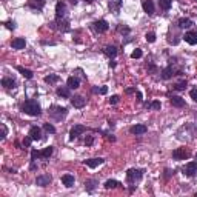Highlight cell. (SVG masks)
I'll list each match as a JSON object with an SVG mask.
<instances>
[{"label": "cell", "instance_id": "7bdbcfd3", "mask_svg": "<svg viewBox=\"0 0 197 197\" xmlns=\"http://www.w3.org/2000/svg\"><path fill=\"white\" fill-rule=\"evenodd\" d=\"M117 102H119V96H112V97L109 99V103H111V105H116Z\"/></svg>", "mask_w": 197, "mask_h": 197}, {"label": "cell", "instance_id": "cb8c5ba5", "mask_svg": "<svg viewBox=\"0 0 197 197\" xmlns=\"http://www.w3.org/2000/svg\"><path fill=\"white\" fill-rule=\"evenodd\" d=\"M17 71L25 77V79H33V71H29V70H26V68H23V66H17Z\"/></svg>", "mask_w": 197, "mask_h": 197}, {"label": "cell", "instance_id": "681fc988", "mask_svg": "<svg viewBox=\"0 0 197 197\" xmlns=\"http://www.w3.org/2000/svg\"><path fill=\"white\" fill-rule=\"evenodd\" d=\"M85 2H88V3H91V2H94V0H85Z\"/></svg>", "mask_w": 197, "mask_h": 197}, {"label": "cell", "instance_id": "f1b7e54d", "mask_svg": "<svg viewBox=\"0 0 197 197\" xmlns=\"http://www.w3.org/2000/svg\"><path fill=\"white\" fill-rule=\"evenodd\" d=\"M171 5H173V0H159V6L165 11H168L171 8Z\"/></svg>", "mask_w": 197, "mask_h": 197}, {"label": "cell", "instance_id": "5b68a950", "mask_svg": "<svg viewBox=\"0 0 197 197\" xmlns=\"http://www.w3.org/2000/svg\"><path fill=\"white\" fill-rule=\"evenodd\" d=\"M85 126L83 125H75L71 128V131H70V140H74V139H77L80 134H83L85 132Z\"/></svg>", "mask_w": 197, "mask_h": 197}, {"label": "cell", "instance_id": "8992f818", "mask_svg": "<svg viewBox=\"0 0 197 197\" xmlns=\"http://www.w3.org/2000/svg\"><path fill=\"white\" fill-rule=\"evenodd\" d=\"M65 14H66V5H65V2H59V3L55 5V18H57V20H59V18H63Z\"/></svg>", "mask_w": 197, "mask_h": 197}, {"label": "cell", "instance_id": "83f0119b", "mask_svg": "<svg viewBox=\"0 0 197 197\" xmlns=\"http://www.w3.org/2000/svg\"><path fill=\"white\" fill-rule=\"evenodd\" d=\"M171 77H173V68H171V66H166V68L162 71V79L168 80V79H171Z\"/></svg>", "mask_w": 197, "mask_h": 197}, {"label": "cell", "instance_id": "e575fe53", "mask_svg": "<svg viewBox=\"0 0 197 197\" xmlns=\"http://www.w3.org/2000/svg\"><path fill=\"white\" fill-rule=\"evenodd\" d=\"M146 108H153V109H160V102H151V103H146Z\"/></svg>", "mask_w": 197, "mask_h": 197}, {"label": "cell", "instance_id": "ffe728a7", "mask_svg": "<svg viewBox=\"0 0 197 197\" xmlns=\"http://www.w3.org/2000/svg\"><path fill=\"white\" fill-rule=\"evenodd\" d=\"M66 83H68V86H70L71 90H77V88L80 86V80H79L77 77H74V75H71V77L68 79Z\"/></svg>", "mask_w": 197, "mask_h": 197}, {"label": "cell", "instance_id": "b9f144b4", "mask_svg": "<svg viewBox=\"0 0 197 197\" xmlns=\"http://www.w3.org/2000/svg\"><path fill=\"white\" fill-rule=\"evenodd\" d=\"M92 143H94V137H92V136H88V137L85 139V145H88V146H91Z\"/></svg>", "mask_w": 197, "mask_h": 197}, {"label": "cell", "instance_id": "7a4b0ae2", "mask_svg": "<svg viewBox=\"0 0 197 197\" xmlns=\"http://www.w3.org/2000/svg\"><path fill=\"white\" fill-rule=\"evenodd\" d=\"M142 176H143V169H136V168H132V169H128V173H126V179H128L129 183H134V182L140 180Z\"/></svg>", "mask_w": 197, "mask_h": 197}, {"label": "cell", "instance_id": "52a82bcc", "mask_svg": "<svg viewBox=\"0 0 197 197\" xmlns=\"http://www.w3.org/2000/svg\"><path fill=\"white\" fill-rule=\"evenodd\" d=\"M183 171H185L186 176L193 177V176L197 173V162H189V163H186L185 168H183Z\"/></svg>", "mask_w": 197, "mask_h": 197}, {"label": "cell", "instance_id": "484cf974", "mask_svg": "<svg viewBox=\"0 0 197 197\" xmlns=\"http://www.w3.org/2000/svg\"><path fill=\"white\" fill-rule=\"evenodd\" d=\"M45 5V0H29V6L34 9H42Z\"/></svg>", "mask_w": 197, "mask_h": 197}, {"label": "cell", "instance_id": "30bf717a", "mask_svg": "<svg viewBox=\"0 0 197 197\" xmlns=\"http://www.w3.org/2000/svg\"><path fill=\"white\" fill-rule=\"evenodd\" d=\"M71 103L74 108H83L86 103V99H83L82 96H74L71 99Z\"/></svg>", "mask_w": 197, "mask_h": 197}, {"label": "cell", "instance_id": "1f68e13d", "mask_svg": "<svg viewBox=\"0 0 197 197\" xmlns=\"http://www.w3.org/2000/svg\"><path fill=\"white\" fill-rule=\"evenodd\" d=\"M51 154H53V148H51V146H48V148H45L43 151H40V157H43V159H49Z\"/></svg>", "mask_w": 197, "mask_h": 197}, {"label": "cell", "instance_id": "ac0fdd59", "mask_svg": "<svg viewBox=\"0 0 197 197\" xmlns=\"http://www.w3.org/2000/svg\"><path fill=\"white\" fill-rule=\"evenodd\" d=\"M74 182H75V179H74V176H71V174H65V176H62V183H63L66 188L72 186Z\"/></svg>", "mask_w": 197, "mask_h": 197}, {"label": "cell", "instance_id": "4316f807", "mask_svg": "<svg viewBox=\"0 0 197 197\" xmlns=\"http://www.w3.org/2000/svg\"><path fill=\"white\" fill-rule=\"evenodd\" d=\"M120 186V182H117V180H106L105 182V188L106 189H114V188H119Z\"/></svg>", "mask_w": 197, "mask_h": 197}, {"label": "cell", "instance_id": "d590c367", "mask_svg": "<svg viewBox=\"0 0 197 197\" xmlns=\"http://www.w3.org/2000/svg\"><path fill=\"white\" fill-rule=\"evenodd\" d=\"M145 39H146L149 43H153V42H156V34H154V33H146Z\"/></svg>", "mask_w": 197, "mask_h": 197}, {"label": "cell", "instance_id": "74e56055", "mask_svg": "<svg viewBox=\"0 0 197 197\" xmlns=\"http://www.w3.org/2000/svg\"><path fill=\"white\" fill-rule=\"evenodd\" d=\"M131 57L132 59H140L142 57V49H134L132 54H131Z\"/></svg>", "mask_w": 197, "mask_h": 197}, {"label": "cell", "instance_id": "4fadbf2b", "mask_svg": "<svg viewBox=\"0 0 197 197\" xmlns=\"http://www.w3.org/2000/svg\"><path fill=\"white\" fill-rule=\"evenodd\" d=\"M131 134H136V136H142V134H145L146 131H148V128L145 125H134L131 126Z\"/></svg>", "mask_w": 197, "mask_h": 197}, {"label": "cell", "instance_id": "5bb4252c", "mask_svg": "<svg viewBox=\"0 0 197 197\" xmlns=\"http://www.w3.org/2000/svg\"><path fill=\"white\" fill-rule=\"evenodd\" d=\"M169 102H171V105L176 108H183L185 106V100L179 97V96H171V99H169Z\"/></svg>", "mask_w": 197, "mask_h": 197}, {"label": "cell", "instance_id": "d4e9b609", "mask_svg": "<svg viewBox=\"0 0 197 197\" xmlns=\"http://www.w3.org/2000/svg\"><path fill=\"white\" fill-rule=\"evenodd\" d=\"M70 86H62V88H59L57 90V94L60 96V97H65V99H70Z\"/></svg>", "mask_w": 197, "mask_h": 197}, {"label": "cell", "instance_id": "e0dca14e", "mask_svg": "<svg viewBox=\"0 0 197 197\" xmlns=\"http://www.w3.org/2000/svg\"><path fill=\"white\" fill-rule=\"evenodd\" d=\"M103 159H100V157H97V159H88V160H85V165L86 166H90V168H97L99 165H102L103 163Z\"/></svg>", "mask_w": 197, "mask_h": 197}, {"label": "cell", "instance_id": "2e32d148", "mask_svg": "<svg viewBox=\"0 0 197 197\" xmlns=\"http://www.w3.org/2000/svg\"><path fill=\"white\" fill-rule=\"evenodd\" d=\"M120 5H122V0H111L109 2V11L114 13V14H119Z\"/></svg>", "mask_w": 197, "mask_h": 197}, {"label": "cell", "instance_id": "8fae6325", "mask_svg": "<svg viewBox=\"0 0 197 197\" xmlns=\"http://www.w3.org/2000/svg\"><path fill=\"white\" fill-rule=\"evenodd\" d=\"M142 6H143L145 13H146L148 16H153V14H154V3H153V0H143Z\"/></svg>", "mask_w": 197, "mask_h": 197}, {"label": "cell", "instance_id": "f6af8a7d", "mask_svg": "<svg viewBox=\"0 0 197 197\" xmlns=\"http://www.w3.org/2000/svg\"><path fill=\"white\" fill-rule=\"evenodd\" d=\"M6 134H8V129H6V126L2 125V139H5V137H6Z\"/></svg>", "mask_w": 197, "mask_h": 197}, {"label": "cell", "instance_id": "bcb514c9", "mask_svg": "<svg viewBox=\"0 0 197 197\" xmlns=\"http://www.w3.org/2000/svg\"><path fill=\"white\" fill-rule=\"evenodd\" d=\"M5 25H6V28H9V29H14V28H16V23H14V22H6Z\"/></svg>", "mask_w": 197, "mask_h": 197}, {"label": "cell", "instance_id": "277c9868", "mask_svg": "<svg viewBox=\"0 0 197 197\" xmlns=\"http://www.w3.org/2000/svg\"><path fill=\"white\" fill-rule=\"evenodd\" d=\"M173 157H174L176 160H185V159L189 157V153H188L185 148H177V149L173 151Z\"/></svg>", "mask_w": 197, "mask_h": 197}, {"label": "cell", "instance_id": "9c48e42d", "mask_svg": "<svg viewBox=\"0 0 197 197\" xmlns=\"http://www.w3.org/2000/svg\"><path fill=\"white\" fill-rule=\"evenodd\" d=\"M36 183L39 186H48L51 183V176L49 174H42V176H37Z\"/></svg>", "mask_w": 197, "mask_h": 197}, {"label": "cell", "instance_id": "f907efd6", "mask_svg": "<svg viewBox=\"0 0 197 197\" xmlns=\"http://www.w3.org/2000/svg\"><path fill=\"white\" fill-rule=\"evenodd\" d=\"M196 160H197V154H196Z\"/></svg>", "mask_w": 197, "mask_h": 197}, {"label": "cell", "instance_id": "c3c4849f", "mask_svg": "<svg viewBox=\"0 0 197 197\" xmlns=\"http://www.w3.org/2000/svg\"><path fill=\"white\" fill-rule=\"evenodd\" d=\"M137 100L142 102V92H137Z\"/></svg>", "mask_w": 197, "mask_h": 197}, {"label": "cell", "instance_id": "7402d4cb", "mask_svg": "<svg viewBox=\"0 0 197 197\" xmlns=\"http://www.w3.org/2000/svg\"><path fill=\"white\" fill-rule=\"evenodd\" d=\"M103 53H105V55H108V57H114V55L117 54V48H116L114 45H109V46H105V48H103Z\"/></svg>", "mask_w": 197, "mask_h": 197}, {"label": "cell", "instance_id": "f546056e", "mask_svg": "<svg viewBox=\"0 0 197 197\" xmlns=\"http://www.w3.org/2000/svg\"><path fill=\"white\" fill-rule=\"evenodd\" d=\"M45 82H46V83H49V85L57 83V82H59V75H57V74H49V75H46V77H45Z\"/></svg>", "mask_w": 197, "mask_h": 197}, {"label": "cell", "instance_id": "9a60e30c", "mask_svg": "<svg viewBox=\"0 0 197 197\" xmlns=\"http://www.w3.org/2000/svg\"><path fill=\"white\" fill-rule=\"evenodd\" d=\"M29 136L33 137V140H40V139H42V131H40V128H39V126H31Z\"/></svg>", "mask_w": 197, "mask_h": 197}, {"label": "cell", "instance_id": "3957f363", "mask_svg": "<svg viewBox=\"0 0 197 197\" xmlns=\"http://www.w3.org/2000/svg\"><path fill=\"white\" fill-rule=\"evenodd\" d=\"M49 116L53 117L54 120H60L62 117L66 116V108H62V106H51L49 108Z\"/></svg>", "mask_w": 197, "mask_h": 197}, {"label": "cell", "instance_id": "44dd1931", "mask_svg": "<svg viewBox=\"0 0 197 197\" xmlns=\"http://www.w3.org/2000/svg\"><path fill=\"white\" fill-rule=\"evenodd\" d=\"M2 85L9 90V88H14V86H16V80L11 79V77H5V79H2Z\"/></svg>", "mask_w": 197, "mask_h": 197}, {"label": "cell", "instance_id": "7dc6e473", "mask_svg": "<svg viewBox=\"0 0 197 197\" xmlns=\"http://www.w3.org/2000/svg\"><path fill=\"white\" fill-rule=\"evenodd\" d=\"M134 88H128V90H126V94H132V92H134Z\"/></svg>", "mask_w": 197, "mask_h": 197}, {"label": "cell", "instance_id": "d6986e66", "mask_svg": "<svg viewBox=\"0 0 197 197\" xmlns=\"http://www.w3.org/2000/svg\"><path fill=\"white\" fill-rule=\"evenodd\" d=\"M13 48L14 49H23L25 48V45H26V42H25V39H22V37H18V39H14L13 40Z\"/></svg>", "mask_w": 197, "mask_h": 197}, {"label": "cell", "instance_id": "60d3db41", "mask_svg": "<svg viewBox=\"0 0 197 197\" xmlns=\"http://www.w3.org/2000/svg\"><path fill=\"white\" fill-rule=\"evenodd\" d=\"M94 92H99V94H106L108 92V88L106 86H102V88H96Z\"/></svg>", "mask_w": 197, "mask_h": 197}, {"label": "cell", "instance_id": "ba28073f", "mask_svg": "<svg viewBox=\"0 0 197 197\" xmlns=\"http://www.w3.org/2000/svg\"><path fill=\"white\" fill-rule=\"evenodd\" d=\"M108 28H109V25H108L106 20H97V22H94V29L97 33H106Z\"/></svg>", "mask_w": 197, "mask_h": 197}, {"label": "cell", "instance_id": "8d00e7d4", "mask_svg": "<svg viewBox=\"0 0 197 197\" xmlns=\"http://www.w3.org/2000/svg\"><path fill=\"white\" fill-rule=\"evenodd\" d=\"M117 29H119L120 34H128V33H129V28H128V26H123V25H119Z\"/></svg>", "mask_w": 197, "mask_h": 197}, {"label": "cell", "instance_id": "d6a6232c", "mask_svg": "<svg viewBox=\"0 0 197 197\" xmlns=\"http://www.w3.org/2000/svg\"><path fill=\"white\" fill-rule=\"evenodd\" d=\"M43 129H45L46 132H51V134H54V132H55V128H54L51 123H45V125H43Z\"/></svg>", "mask_w": 197, "mask_h": 197}, {"label": "cell", "instance_id": "f35d334b", "mask_svg": "<svg viewBox=\"0 0 197 197\" xmlns=\"http://www.w3.org/2000/svg\"><path fill=\"white\" fill-rule=\"evenodd\" d=\"M37 157H40V151H37V149H33V151H31V160L36 162Z\"/></svg>", "mask_w": 197, "mask_h": 197}, {"label": "cell", "instance_id": "ee69618b", "mask_svg": "<svg viewBox=\"0 0 197 197\" xmlns=\"http://www.w3.org/2000/svg\"><path fill=\"white\" fill-rule=\"evenodd\" d=\"M189 96H191V99H193L194 102H197V90H191Z\"/></svg>", "mask_w": 197, "mask_h": 197}, {"label": "cell", "instance_id": "4dcf8cb0", "mask_svg": "<svg viewBox=\"0 0 197 197\" xmlns=\"http://www.w3.org/2000/svg\"><path fill=\"white\" fill-rule=\"evenodd\" d=\"M96 185H97V180H94V179H90L85 182V188H86V191H90V193L96 188Z\"/></svg>", "mask_w": 197, "mask_h": 197}, {"label": "cell", "instance_id": "7c38bea8", "mask_svg": "<svg viewBox=\"0 0 197 197\" xmlns=\"http://www.w3.org/2000/svg\"><path fill=\"white\" fill-rule=\"evenodd\" d=\"M185 42L189 45H197V31H189L185 34Z\"/></svg>", "mask_w": 197, "mask_h": 197}, {"label": "cell", "instance_id": "603a6c76", "mask_svg": "<svg viewBox=\"0 0 197 197\" xmlns=\"http://www.w3.org/2000/svg\"><path fill=\"white\" fill-rule=\"evenodd\" d=\"M194 23H193V20L191 18H180L179 20V28L182 29H185V28H191Z\"/></svg>", "mask_w": 197, "mask_h": 197}, {"label": "cell", "instance_id": "ab89813d", "mask_svg": "<svg viewBox=\"0 0 197 197\" xmlns=\"http://www.w3.org/2000/svg\"><path fill=\"white\" fill-rule=\"evenodd\" d=\"M31 142H33V137L28 134V137H25V139H23V146H28V148H29Z\"/></svg>", "mask_w": 197, "mask_h": 197}, {"label": "cell", "instance_id": "836d02e7", "mask_svg": "<svg viewBox=\"0 0 197 197\" xmlns=\"http://www.w3.org/2000/svg\"><path fill=\"white\" fill-rule=\"evenodd\" d=\"M174 88H176L177 91L185 90V88H186V80H180V82L177 83V85H176V86H174Z\"/></svg>", "mask_w": 197, "mask_h": 197}, {"label": "cell", "instance_id": "6da1fadb", "mask_svg": "<svg viewBox=\"0 0 197 197\" xmlns=\"http://www.w3.org/2000/svg\"><path fill=\"white\" fill-rule=\"evenodd\" d=\"M23 111H25L26 114H29V116H39V114L42 112L40 105L37 103V100H33V99H29V100H26V102L23 103Z\"/></svg>", "mask_w": 197, "mask_h": 197}]
</instances>
